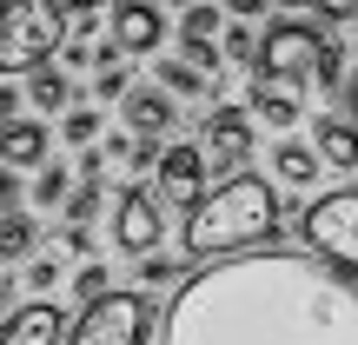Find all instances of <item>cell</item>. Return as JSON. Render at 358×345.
I'll return each mask as SVG.
<instances>
[{"mask_svg":"<svg viewBox=\"0 0 358 345\" xmlns=\"http://www.w3.org/2000/svg\"><path fill=\"white\" fill-rule=\"evenodd\" d=\"M60 206H66V226H87V219L100 213V179H80V186L66 192Z\"/></svg>","mask_w":358,"mask_h":345,"instance_id":"obj_25","label":"cell"},{"mask_svg":"<svg viewBox=\"0 0 358 345\" xmlns=\"http://www.w3.org/2000/svg\"><path fill=\"white\" fill-rule=\"evenodd\" d=\"M159 7H192V0H159Z\"/></svg>","mask_w":358,"mask_h":345,"instance_id":"obj_41","label":"cell"},{"mask_svg":"<svg viewBox=\"0 0 358 345\" xmlns=\"http://www.w3.org/2000/svg\"><path fill=\"white\" fill-rule=\"evenodd\" d=\"M66 339V312L53 299H27L20 312L0 319V345H60Z\"/></svg>","mask_w":358,"mask_h":345,"instance_id":"obj_11","label":"cell"},{"mask_svg":"<svg viewBox=\"0 0 358 345\" xmlns=\"http://www.w3.org/2000/svg\"><path fill=\"white\" fill-rule=\"evenodd\" d=\"M153 87H166L173 100H199V93H213V80H206L192 60H166V53H159V66H153Z\"/></svg>","mask_w":358,"mask_h":345,"instance_id":"obj_18","label":"cell"},{"mask_svg":"<svg viewBox=\"0 0 358 345\" xmlns=\"http://www.w3.org/2000/svg\"><path fill=\"white\" fill-rule=\"evenodd\" d=\"M60 253H40V246H34V253H27V286H34V293H53V286H60Z\"/></svg>","mask_w":358,"mask_h":345,"instance_id":"obj_26","label":"cell"},{"mask_svg":"<svg viewBox=\"0 0 358 345\" xmlns=\"http://www.w3.org/2000/svg\"><path fill=\"white\" fill-rule=\"evenodd\" d=\"M312 7H319L325 20H352V13H358V0H312Z\"/></svg>","mask_w":358,"mask_h":345,"instance_id":"obj_33","label":"cell"},{"mask_svg":"<svg viewBox=\"0 0 358 345\" xmlns=\"http://www.w3.org/2000/svg\"><path fill=\"white\" fill-rule=\"evenodd\" d=\"M13 312V279H7V266H0V319Z\"/></svg>","mask_w":358,"mask_h":345,"instance_id":"obj_38","label":"cell"},{"mask_svg":"<svg viewBox=\"0 0 358 345\" xmlns=\"http://www.w3.org/2000/svg\"><path fill=\"white\" fill-rule=\"evenodd\" d=\"M0 13H7V0H0Z\"/></svg>","mask_w":358,"mask_h":345,"instance_id":"obj_42","label":"cell"},{"mask_svg":"<svg viewBox=\"0 0 358 345\" xmlns=\"http://www.w3.org/2000/svg\"><path fill=\"white\" fill-rule=\"evenodd\" d=\"M73 293H80V306H93V299H100V293H113V286H106V266H80Z\"/></svg>","mask_w":358,"mask_h":345,"instance_id":"obj_29","label":"cell"},{"mask_svg":"<svg viewBox=\"0 0 358 345\" xmlns=\"http://www.w3.org/2000/svg\"><path fill=\"white\" fill-rule=\"evenodd\" d=\"M319 27L312 20H272L259 34V53H252V73H272V80H306L312 73V53H319Z\"/></svg>","mask_w":358,"mask_h":345,"instance_id":"obj_6","label":"cell"},{"mask_svg":"<svg viewBox=\"0 0 358 345\" xmlns=\"http://www.w3.org/2000/svg\"><path fill=\"white\" fill-rule=\"evenodd\" d=\"M60 246H66V253H93V232H87V226H66Z\"/></svg>","mask_w":358,"mask_h":345,"instance_id":"obj_34","label":"cell"},{"mask_svg":"<svg viewBox=\"0 0 358 345\" xmlns=\"http://www.w3.org/2000/svg\"><path fill=\"white\" fill-rule=\"evenodd\" d=\"M100 153H106V160H120V167H127V153H133V133H113V140H106Z\"/></svg>","mask_w":358,"mask_h":345,"instance_id":"obj_36","label":"cell"},{"mask_svg":"<svg viewBox=\"0 0 358 345\" xmlns=\"http://www.w3.org/2000/svg\"><path fill=\"white\" fill-rule=\"evenodd\" d=\"M153 160H159V140H133V153H127V173H153Z\"/></svg>","mask_w":358,"mask_h":345,"instance_id":"obj_30","label":"cell"},{"mask_svg":"<svg viewBox=\"0 0 358 345\" xmlns=\"http://www.w3.org/2000/svg\"><path fill=\"white\" fill-rule=\"evenodd\" d=\"M226 13H239V20H252V13H266V0H226Z\"/></svg>","mask_w":358,"mask_h":345,"instance_id":"obj_37","label":"cell"},{"mask_svg":"<svg viewBox=\"0 0 358 345\" xmlns=\"http://www.w3.org/2000/svg\"><path fill=\"white\" fill-rule=\"evenodd\" d=\"M20 80H27V100H34L40 113H66V106H73V80H66L53 60H40L34 73H20Z\"/></svg>","mask_w":358,"mask_h":345,"instance_id":"obj_16","label":"cell"},{"mask_svg":"<svg viewBox=\"0 0 358 345\" xmlns=\"http://www.w3.org/2000/svg\"><path fill=\"white\" fill-rule=\"evenodd\" d=\"M338 100H345V120H358V66H345V80H338Z\"/></svg>","mask_w":358,"mask_h":345,"instance_id":"obj_32","label":"cell"},{"mask_svg":"<svg viewBox=\"0 0 358 345\" xmlns=\"http://www.w3.org/2000/svg\"><path fill=\"white\" fill-rule=\"evenodd\" d=\"M159 206L166 199H159L153 186H127L113 199V246L120 253H133V259L159 253V239H166V213H159Z\"/></svg>","mask_w":358,"mask_h":345,"instance_id":"obj_7","label":"cell"},{"mask_svg":"<svg viewBox=\"0 0 358 345\" xmlns=\"http://www.w3.org/2000/svg\"><path fill=\"white\" fill-rule=\"evenodd\" d=\"M60 27H66L60 0H7V13H0V80H20L40 60H53Z\"/></svg>","mask_w":358,"mask_h":345,"instance_id":"obj_3","label":"cell"},{"mask_svg":"<svg viewBox=\"0 0 358 345\" xmlns=\"http://www.w3.org/2000/svg\"><path fill=\"white\" fill-rule=\"evenodd\" d=\"M146 332H153V306L140 293H100L80 312V325H66L60 345H146Z\"/></svg>","mask_w":358,"mask_h":345,"instance_id":"obj_5","label":"cell"},{"mask_svg":"<svg viewBox=\"0 0 358 345\" xmlns=\"http://www.w3.org/2000/svg\"><path fill=\"white\" fill-rule=\"evenodd\" d=\"M106 173V153H100V146H87V153H80V179H100Z\"/></svg>","mask_w":358,"mask_h":345,"instance_id":"obj_35","label":"cell"},{"mask_svg":"<svg viewBox=\"0 0 358 345\" xmlns=\"http://www.w3.org/2000/svg\"><path fill=\"white\" fill-rule=\"evenodd\" d=\"M66 192H73V179H66V167H60V160H40V167H34V186H27V199H34L40 213H47V206H60Z\"/></svg>","mask_w":358,"mask_h":345,"instance_id":"obj_20","label":"cell"},{"mask_svg":"<svg viewBox=\"0 0 358 345\" xmlns=\"http://www.w3.org/2000/svg\"><path fill=\"white\" fill-rule=\"evenodd\" d=\"M60 7H106V0H60Z\"/></svg>","mask_w":358,"mask_h":345,"instance_id":"obj_39","label":"cell"},{"mask_svg":"<svg viewBox=\"0 0 358 345\" xmlns=\"http://www.w3.org/2000/svg\"><path fill=\"white\" fill-rule=\"evenodd\" d=\"M219 47H226V60H239V66H252V53H259V34L252 27H226V34H219Z\"/></svg>","mask_w":358,"mask_h":345,"instance_id":"obj_27","label":"cell"},{"mask_svg":"<svg viewBox=\"0 0 358 345\" xmlns=\"http://www.w3.org/2000/svg\"><path fill=\"white\" fill-rule=\"evenodd\" d=\"M173 272H179V266H173L166 253H140V266H133V279H140V286H166Z\"/></svg>","mask_w":358,"mask_h":345,"instance_id":"obj_28","label":"cell"},{"mask_svg":"<svg viewBox=\"0 0 358 345\" xmlns=\"http://www.w3.org/2000/svg\"><path fill=\"white\" fill-rule=\"evenodd\" d=\"M352 20H358V13H352Z\"/></svg>","mask_w":358,"mask_h":345,"instance_id":"obj_43","label":"cell"},{"mask_svg":"<svg viewBox=\"0 0 358 345\" xmlns=\"http://www.w3.org/2000/svg\"><path fill=\"white\" fill-rule=\"evenodd\" d=\"M299 239H306L325 266H338V272L358 279V186H332V192H319V199H306Z\"/></svg>","mask_w":358,"mask_h":345,"instance_id":"obj_4","label":"cell"},{"mask_svg":"<svg viewBox=\"0 0 358 345\" xmlns=\"http://www.w3.org/2000/svg\"><path fill=\"white\" fill-rule=\"evenodd\" d=\"M279 7H312V0H279Z\"/></svg>","mask_w":358,"mask_h":345,"instance_id":"obj_40","label":"cell"},{"mask_svg":"<svg viewBox=\"0 0 358 345\" xmlns=\"http://www.w3.org/2000/svg\"><path fill=\"white\" fill-rule=\"evenodd\" d=\"M120 106H127V127H133V140H159V133H173L179 127V106H173V93L166 87H127L120 93Z\"/></svg>","mask_w":358,"mask_h":345,"instance_id":"obj_12","label":"cell"},{"mask_svg":"<svg viewBox=\"0 0 358 345\" xmlns=\"http://www.w3.org/2000/svg\"><path fill=\"white\" fill-rule=\"evenodd\" d=\"M13 206H20V173L0 167V213H13Z\"/></svg>","mask_w":358,"mask_h":345,"instance_id":"obj_31","label":"cell"},{"mask_svg":"<svg viewBox=\"0 0 358 345\" xmlns=\"http://www.w3.org/2000/svg\"><path fill=\"white\" fill-rule=\"evenodd\" d=\"M279 232V186L252 173H232L226 186L199 192L186 206V259H232V253H252Z\"/></svg>","mask_w":358,"mask_h":345,"instance_id":"obj_2","label":"cell"},{"mask_svg":"<svg viewBox=\"0 0 358 345\" xmlns=\"http://www.w3.org/2000/svg\"><path fill=\"white\" fill-rule=\"evenodd\" d=\"M312 153H319V167L352 173V167H358V120L325 113V120H319V133H312Z\"/></svg>","mask_w":358,"mask_h":345,"instance_id":"obj_14","label":"cell"},{"mask_svg":"<svg viewBox=\"0 0 358 345\" xmlns=\"http://www.w3.org/2000/svg\"><path fill=\"white\" fill-rule=\"evenodd\" d=\"M245 106H252V113L266 120L272 133H285L299 113H306V93H299V80H272V73H252V93H245Z\"/></svg>","mask_w":358,"mask_h":345,"instance_id":"obj_13","label":"cell"},{"mask_svg":"<svg viewBox=\"0 0 358 345\" xmlns=\"http://www.w3.org/2000/svg\"><path fill=\"white\" fill-rule=\"evenodd\" d=\"M153 173H159V199L166 206H192L206 192V160H199V146H159V160H153Z\"/></svg>","mask_w":358,"mask_h":345,"instance_id":"obj_10","label":"cell"},{"mask_svg":"<svg viewBox=\"0 0 358 345\" xmlns=\"http://www.w3.org/2000/svg\"><path fill=\"white\" fill-rule=\"evenodd\" d=\"M179 40H186V47H213V40H219V7L192 0V7H186V20H179Z\"/></svg>","mask_w":358,"mask_h":345,"instance_id":"obj_21","label":"cell"},{"mask_svg":"<svg viewBox=\"0 0 358 345\" xmlns=\"http://www.w3.org/2000/svg\"><path fill=\"white\" fill-rule=\"evenodd\" d=\"M133 87V73H127V60H100V66H93V100H120V93H127Z\"/></svg>","mask_w":358,"mask_h":345,"instance_id":"obj_24","label":"cell"},{"mask_svg":"<svg viewBox=\"0 0 358 345\" xmlns=\"http://www.w3.org/2000/svg\"><path fill=\"white\" fill-rule=\"evenodd\" d=\"M199 160L206 173H232L252 160V113H239V106H213L199 127Z\"/></svg>","mask_w":358,"mask_h":345,"instance_id":"obj_8","label":"cell"},{"mask_svg":"<svg viewBox=\"0 0 358 345\" xmlns=\"http://www.w3.org/2000/svg\"><path fill=\"white\" fill-rule=\"evenodd\" d=\"M272 173H279L285 186H312V179H319V153H312L306 140H279L272 146Z\"/></svg>","mask_w":358,"mask_h":345,"instance_id":"obj_19","label":"cell"},{"mask_svg":"<svg viewBox=\"0 0 358 345\" xmlns=\"http://www.w3.org/2000/svg\"><path fill=\"white\" fill-rule=\"evenodd\" d=\"M40 160H47V127H40V120H0V167H40Z\"/></svg>","mask_w":358,"mask_h":345,"instance_id":"obj_15","label":"cell"},{"mask_svg":"<svg viewBox=\"0 0 358 345\" xmlns=\"http://www.w3.org/2000/svg\"><path fill=\"white\" fill-rule=\"evenodd\" d=\"M306 80H319V87H338V80H345V47H338L332 34L319 40V53H312V73Z\"/></svg>","mask_w":358,"mask_h":345,"instance_id":"obj_23","label":"cell"},{"mask_svg":"<svg viewBox=\"0 0 358 345\" xmlns=\"http://www.w3.org/2000/svg\"><path fill=\"white\" fill-rule=\"evenodd\" d=\"M159 345H358V286L306 253H232L173 293Z\"/></svg>","mask_w":358,"mask_h":345,"instance_id":"obj_1","label":"cell"},{"mask_svg":"<svg viewBox=\"0 0 358 345\" xmlns=\"http://www.w3.org/2000/svg\"><path fill=\"white\" fill-rule=\"evenodd\" d=\"M60 140L66 146H93L100 140V106H66L60 113Z\"/></svg>","mask_w":358,"mask_h":345,"instance_id":"obj_22","label":"cell"},{"mask_svg":"<svg viewBox=\"0 0 358 345\" xmlns=\"http://www.w3.org/2000/svg\"><path fill=\"white\" fill-rule=\"evenodd\" d=\"M34 246H40L34 213H20V206H13V213H0V266H20Z\"/></svg>","mask_w":358,"mask_h":345,"instance_id":"obj_17","label":"cell"},{"mask_svg":"<svg viewBox=\"0 0 358 345\" xmlns=\"http://www.w3.org/2000/svg\"><path fill=\"white\" fill-rule=\"evenodd\" d=\"M159 40H166V13H159V0H113V13H106V47L127 60V53H159Z\"/></svg>","mask_w":358,"mask_h":345,"instance_id":"obj_9","label":"cell"}]
</instances>
